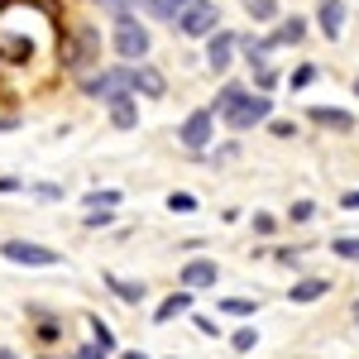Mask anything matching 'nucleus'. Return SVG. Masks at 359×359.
<instances>
[{
	"label": "nucleus",
	"mask_w": 359,
	"mask_h": 359,
	"mask_svg": "<svg viewBox=\"0 0 359 359\" xmlns=\"http://www.w3.org/2000/svg\"><path fill=\"white\" fill-rule=\"evenodd\" d=\"M101 283L115 292V302H125V306H144L149 302V283L144 278H120V273H101Z\"/></svg>",
	"instance_id": "9b49d317"
},
{
	"label": "nucleus",
	"mask_w": 359,
	"mask_h": 359,
	"mask_svg": "<svg viewBox=\"0 0 359 359\" xmlns=\"http://www.w3.org/2000/svg\"><path fill=\"white\" fill-rule=\"evenodd\" d=\"M254 345H259V331H254V326H240V331L230 335V350H235V355H249Z\"/></svg>",
	"instance_id": "bb28decb"
},
{
	"label": "nucleus",
	"mask_w": 359,
	"mask_h": 359,
	"mask_svg": "<svg viewBox=\"0 0 359 359\" xmlns=\"http://www.w3.org/2000/svg\"><path fill=\"white\" fill-rule=\"evenodd\" d=\"M235 57H240V34L235 29H216L206 39V67H211V77H225L235 67Z\"/></svg>",
	"instance_id": "6e6552de"
},
{
	"label": "nucleus",
	"mask_w": 359,
	"mask_h": 359,
	"mask_svg": "<svg viewBox=\"0 0 359 359\" xmlns=\"http://www.w3.org/2000/svg\"><path fill=\"white\" fill-rule=\"evenodd\" d=\"M115 130H139V96H125V101H111L106 106Z\"/></svg>",
	"instance_id": "a211bd4d"
},
{
	"label": "nucleus",
	"mask_w": 359,
	"mask_h": 359,
	"mask_svg": "<svg viewBox=\"0 0 359 359\" xmlns=\"http://www.w3.org/2000/svg\"><path fill=\"white\" fill-rule=\"evenodd\" d=\"M106 43H111V53L120 62H144V57L154 53V29H149V20L139 10H130V15L111 20V39Z\"/></svg>",
	"instance_id": "f03ea898"
},
{
	"label": "nucleus",
	"mask_w": 359,
	"mask_h": 359,
	"mask_svg": "<svg viewBox=\"0 0 359 359\" xmlns=\"http://www.w3.org/2000/svg\"><path fill=\"white\" fill-rule=\"evenodd\" d=\"M311 216H316V201H306V196H302V201H292V206H287V221H292V225H306Z\"/></svg>",
	"instance_id": "c85d7f7f"
},
{
	"label": "nucleus",
	"mask_w": 359,
	"mask_h": 359,
	"mask_svg": "<svg viewBox=\"0 0 359 359\" xmlns=\"http://www.w3.org/2000/svg\"><path fill=\"white\" fill-rule=\"evenodd\" d=\"M273 259H278V264H283V269H297V264H302V249L283 245V249H273Z\"/></svg>",
	"instance_id": "f704fd0d"
},
{
	"label": "nucleus",
	"mask_w": 359,
	"mask_h": 359,
	"mask_svg": "<svg viewBox=\"0 0 359 359\" xmlns=\"http://www.w3.org/2000/svg\"><path fill=\"white\" fill-rule=\"evenodd\" d=\"M311 82H316V67H311V62H302L297 72H287V86H292V91H302V86H311Z\"/></svg>",
	"instance_id": "473e14b6"
},
{
	"label": "nucleus",
	"mask_w": 359,
	"mask_h": 359,
	"mask_svg": "<svg viewBox=\"0 0 359 359\" xmlns=\"http://www.w3.org/2000/svg\"><path fill=\"white\" fill-rule=\"evenodd\" d=\"M29 196H39V201H67V187L62 182H29Z\"/></svg>",
	"instance_id": "a878e982"
},
{
	"label": "nucleus",
	"mask_w": 359,
	"mask_h": 359,
	"mask_svg": "<svg viewBox=\"0 0 359 359\" xmlns=\"http://www.w3.org/2000/svg\"><path fill=\"white\" fill-rule=\"evenodd\" d=\"M269 39H273V48H297V43L306 39V20L302 15H287V20L278 15V29L269 34Z\"/></svg>",
	"instance_id": "f3484780"
},
{
	"label": "nucleus",
	"mask_w": 359,
	"mask_h": 359,
	"mask_svg": "<svg viewBox=\"0 0 359 359\" xmlns=\"http://www.w3.org/2000/svg\"><path fill=\"white\" fill-rule=\"evenodd\" d=\"M306 120H311V125H321V130H335V135H355V115L340 111V106H311Z\"/></svg>",
	"instance_id": "ddd939ff"
},
{
	"label": "nucleus",
	"mask_w": 359,
	"mask_h": 359,
	"mask_svg": "<svg viewBox=\"0 0 359 359\" xmlns=\"http://www.w3.org/2000/svg\"><path fill=\"white\" fill-rule=\"evenodd\" d=\"M177 144L187 149V154H211V144H216V115L206 111H192V115H182V125H177Z\"/></svg>",
	"instance_id": "0eeeda50"
},
{
	"label": "nucleus",
	"mask_w": 359,
	"mask_h": 359,
	"mask_svg": "<svg viewBox=\"0 0 359 359\" xmlns=\"http://www.w3.org/2000/svg\"><path fill=\"white\" fill-rule=\"evenodd\" d=\"M130 67H135V96H139V101H163V96H168L163 67H154L149 57H144V62H130Z\"/></svg>",
	"instance_id": "9d476101"
},
{
	"label": "nucleus",
	"mask_w": 359,
	"mask_h": 359,
	"mask_svg": "<svg viewBox=\"0 0 359 359\" xmlns=\"http://www.w3.org/2000/svg\"><path fill=\"white\" fill-rule=\"evenodd\" d=\"M340 206H345V211H359V187H355V192H345V196H340Z\"/></svg>",
	"instance_id": "a19ab883"
},
{
	"label": "nucleus",
	"mask_w": 359,
	"mask_h": 359,
	"mask_svg": "<svg viewBox=\"0 0 359 359\" xmlns=\"http://www.w3.org/2000/svg\"><path fill=\"white\" fill-rule=\"evenodd\" d=\"M135 10L144 20H158V25H172L177 20V5L172 0H135Z\"/></svg>",
	"instance_id": "aec40b11"
},
{
	"label": "nucleus",
	"mask_w": 359,
	"mask_h": 359,
	"mask_svg": "<svg viewBox=\"0 0 359 359\" xmlns=\"http://www.w3.org/2000/svg\"><path fill=\"white\" fill-rule=\"evenodd\" d=\"M172 29H177L182 39H211V34L221 29V5H216V0H187V5L177 10Z\"/></svg>",
	"instance_id": "423d86ee"
},
{
	"label": "nucleus",
	"mask_w": 359,
	"mask_h": 359,
	"mask_svg": "<svg viewBox=\"0 0 359 359\" xmlns=\"http://www.w3.org/2000/svg\"><path fill=\"white\" fill-rule=\"evenodd\" d=\"M316 29L331 43H340L345 39V0H316Z\"/></svg>",
	"instance_id": "f8f14e48"
},
{
	"label": "nucleus",
	"mask_w": 359,
	"mask_h": 359,
	"mask_svg": "<svg viewBox=\"0 0 359 359\" xmlns=\"http://www.w3.org/2000/svg\"><path fill=\"white\" fill-rule=\"evenodd\" d=\"M177 283H182L187 292H211V287L221 283V264H216V259H187V264L177 269Z\"/></svg>",
	"instance_id": "1a4fd4ad"
},
{
	"label": "nucleus",
	"mask_w": 359,
	"mask_h": 359,
	"mask_svg": "<svg viewBox=\"0 0 359 359\" xmlns=\"http://www.w3.org/2000/svg\"><path fill=\"white\" fill-rule=\"evenodd\" d=\"M115 359H149L144 350H115Z\"/></svg>",
	"instance_id": "79ce46f5"
},
{
	"label": "nucleus",
	"mask_w": 359,
	"mask_h": 359,
	"mask_svg": "<svg viewBox=\"0 0 359 359\" xmlns=\"http://www.w3.org/2000/svg\"><path fill=\"white\" fill-rule=\"evenodd\" d=\"M326 292H331V278H292L287 302H292V306H311V302H321Z\"/></svg>",
	"instance_id": "4468645a"
},
{
	"label": "nucleus",
	"mask_w": 359,
	"mask_h": 359,
	"mask_svg": "<svg viewBox=\"0 0 359 359\" xmlns=\"http://www.w3.org/2000/svg\"><path fill=\"white\" fill-rule=\"evenodd\" d=\"M240 5H245V15L254 20V25H273L278 15H283V5H278V0H240Z\"/></svg>",
	"instance_id": "b1692460"
},
{
	"label": "nucleus",
	"mask_w": 359,
	"mask_h": 359,
	"mask_svg": "<svg viewBox=\"0 0 359 359\" xmlns=\"http://www.w3.org/2000/svg\"><path fill=\"white\" fill-rule=\"evenodd\" d=\"M82 96L86 101H101V106L135 96V67H130V62H101L96 72L82 77Z\"/></svg>",
	"instance_id": "7ed1b4c3"
},
{
	"label": "nucleus",
	"mask_w": 359,
	"mask_h": 359,
	"mask_svg": "<svg viewBox=\"0 0 359 359\" xmlns=\"http://www.w3.org/2000/svg\"><path fill=\"white\" fill-rule=\"evenodd\" d=\"M269 135L273 139H297V120H269Z\"/></svg>",
	"instance_id": "72a5a7b5"
},
{
	"label": "nucleus",
	"mask_w": 359,
	"mask_h": 359,
	"mask_svg": "<svg viewBox=\"0 0 359 359\" xmlns=\"http://www.w3.org/2000/svg\"><path fill=\"white\" fill-rule=\"evenodd\" d=\"M172 5H177V10H182V5H187V0H172Z\"/></svg>",
	"instance_id": "de8ad7c7"
},
{
	"label": "nucleus",
	"mask_w": 359,
	"mask_h": 359,
	"mask_svg": "<svg viewBox=\"0 0 359 359\" xmlns=\"http://www.w3.org/2000/svg\"><path fill=\"white\" fill-rule=\"evenodd\" d=\"M168 211H172V216H177V211H182V216H192V211H196V196L192 192H172V196H168Z\"/></svg>",
	"instance_id": "7c9ffc66"
},
{
	"label": "nucleus",
	"mask_w": 359,
	"mask_h": 359,
	"mask_svg": "<svg viewBox=\"0 0 359 359\" xmlns=\"http://www.w3.org/2000/svg\"><path fill=\"white\" fill-rule=\"evenodd\" d=\"M240 57L249 67H269L273 62V39L269 34H240Z\"/></svg>",
	"instance_id": "2eb2a0df"
},
{
	"label": "nucleus",
	"mask_w": 359,
	"mask_h": 359,
	"mask_svg": "<svg viewBox=\"0 0 359 359\" xmlns=\"http://www.w3.org/2000/svg\"><path fill=\"white\" fill-rule=\"evenodd\" d=\"M20 125H25L20 115H0V135H5V130H20Z\"/></svg>",
	"instance_id": "ea45409f"
},
{
	"label": "nucleus",
	"mask_w": 359,
	"mask_h": 359,
	"mask_svg": "<svg viewBox=\"0 0 359 359\" xmlns=\"http://www.w3.org/2000/svg\"><path fill=\"white\" fill-rule=\"evenodd\" d=\"M72 359H111V355H106L101 345H91V340H86V345H77V350H72Z\"/></svg>",
	"instance_id": "58836bf2"
},
{
	"label": "nucleus",
	"mask_w": 359,
	"mask_h": 359,
	"mask_svg": "<svg viewBox=\"0 0 359 359\" xmlns=\"http://www.w3.org/2000/svg\"><path fill=\"white\" fill-rule=\"evenodd\" d=\"M115 225V211H86L82 216V230H111Z\"/></svg>",
	"instance_id": "c756f323"
},
{
	"label": "nucleus",
	"mask_w": 359,
	"mask_h": 359,
	"mask_svg": "<svg viewBox=\"0 0 359 359\" xmlns=\"http://www.w3.org/2000/svg\"><path fill=\"white\" fill-rule=\"evenodd\" d=\"M221 120L235 130V135H249V130H259V125H269V120H273V96L249 86L245 96H240V101H235V106L221 115Z\"/></svg>",
	"instance_id": "20e7f679"
},
{
	"label": "nucleus",
	"mask_w": 359,
	"mask_h": 359,
	"mask_svg": "<svg viewBox=\"0 0 359 359\" xmlns=\"http://www.w3.org/2000/svg\"><path fill=\"white\" fill-rule=\"evenodd\" d=\"M355 101H359V77H355Z\"/></svg>",
	"instance_id": "49530a36"
},
{
	"label": "nucleus",
	"mask_w": 359,
	"mask_h": 359,
	"mask_svg": "<svg viewBox=\"0 0 359 359\" xmlns=\"http://www.w3.org/2000/svg\"><path fill=\"white\" fill-rule=\"evenodd\" d=\"M350 316H355V326H359V302H355V306H350Z\"/></svg>",
	"instance_id": "c03bdc74"
},
{
	"label": "nucleus",
	"mask_w": 359,
	"mask_h": 359,
	"mask_svg": "<svg viewBox=\"0 0 359 359\" xmlns=\"http://www.w3.org/2000/svg\"><path fill=\"white\" fill-rule=\"evenodd\" d=\"M120 201H125V192H120V187H91V192L82 196L86 211H120Z\"/></svg>",
	"instance_id": "6ab92c4d"
},
{
	"label": "nucleus",
	"mask_w": 359,
	"mask_h": 359,
	"mask_svg": "<svg viewBox=\"0 0 359 359\" xmlns=\"http://www.w3.org/2000/svg\"><path fill=\"white\" fill-rule=\"evenodd\" d=\"M192 326L201 335H221V326H216V316H201V311H192Z\"/></svg>",
	"instance_id": "4c0bfd02"
},
{
	"label": "nucleus",
	"mask_w": 359,
	"mask_h": 359,
	"mask_svg": "<svg viewBox=\"0 0 359 359\" xmlns=\"http://www.w3.org/2000/svg\"><path fill=\"white\" fill-rule=\"evenodd\" d=\"M29 192V177H0V196H20Z\"/></svg>",
	"instance_id": "c9c22d12"
},
{
	"label": "nucleus",
	"mask_w": 359,
	"mask_h": 359,
	"mask_svg": "<svg viewBox=\"0 0 359 359\" xmlns=\"http://www.w3.org/2000/svg\"><path fill=\"white\" fill-rule=\"evenodd\" d=\"M249 86L245 82H221V91H216V101H211V106H206V111L216 115V120H221L225 111H230V106H235V101H240V96H245Z\"/></svg>",
	"instance_id": "412c9836"
},
{
	"label": "nucleus",
	"mask_w": 359,
	"mask_h": 359,
	"mask_svg": "<svg viewBox=\"0 0 359 359\" xmlns=\"http://www.w3.org/2000/svg\"><path fill=\"white\" fill-rule=\"evenodd\" d=\"M278 230V216H269V211H254V235H273Z\"/></svg>",
	"instance_id": "e433bc0d"
},
{
	"label": "nucleus",
	"mask_w": 359,
	"mask_h": 359,
	"mask_svg": "<svg viewBox=\"0 0 359 359\" xmlns=\"http://www.w3.org/2000/svg\"><path fill=\"white\" fill-rule=\"evenodd\" d=\"M0 259L15 264V269H57V264H62V249L15 235V240H0Z\"/></svg>",
	"instance_id": "39448f33"
},
{
	"label": "nucleus",
	"mask_w": 359,
	"mask_h": 359,
	"mask_svg": "<svg viewBox=\"0 0 359 359\" xmlns=\"http://www.w3.org/2000/svg\"><path fill=\"white\" fill-rule=\"evenodd\" d=\"M86 331H91V345H101V350L115 359V326H111V321H101V316H86Z\"/></svg>",
	"instance_id": "5701e85b"
},
{
	"label": "nucleus",
	"mask_w": 359,
	"mask_h": 359,
	"mask_svg": "<svg viewBox=\"0 0 359 359\" xmlns=\"http://www.w3.org/2000/svg\"><path fill=\"white\" fill-rule=\"evenodd\" d=\"M278 86V67L269 62V67H254V91H273Z\"/></svg>",
	"instance_id": "2f4dec72"
},
{
	"label": "nucleus",
	"mask_w": 359,
	"mask_h": 359,
	"mask_svg": "<svg viewBox=\"0 0 359 359\" xmlns=\"http://www.w3.org/2000/svg\"><path fill=\"white\" fill-rule=\"evenodd\" d=\"M91 5H96L106 20H120V15H130V10H135V0H91Z\"/></svg>",
	"instance_id": "cd10ccee"
},
{
	"label": "nucleus",
	"mask_w": 359,
	"mask_h": 359,
	"mask_svg": "<svg viewBox=\"0 0 359 359\" xmlns=\"http://www.w3.org/2000/svg\"><path fill=\"white\" fill-rule=\"evenodd\" d=\"M172 359H177V355H172Z\"/></svg>",
	"instance_id": "09e8293b"
},
{
	"label": "nucleus",
	"mask_w": 359,
	"mask_h": 359,
	"mask_svg": "<svg viewBox=\"0 0 359 359\" xmlns=\"http://www.w3.org/2000/svg\"><path fill=\"white\" fill-rule=\"evenodd\" d=\"M39 359H72V355H39Z\"/></svg>",
	"instance_id": "a18cd8bd"
},
{
	"label": "nucleus",
	"mask_w": 359,
	"mask_h": 359,
	"mask_svg": "<svg viewBox=\"0 0 359 359\" xmlns=\"http://www.w3.org/2000/svg\"><path fill=\"white\" fill-rule=\"evenodd\" d=\"M192 302H196V292H187V287H182V292H168L163 302L154 306V321L168 326V321H177V316H192Z\"/></svg>",
	"instance_id": "dca6fc26"
},
{
	"label": "nucleus",
	"mask_w": 359,
	"mask_h": 359,
	"mask_svg": "<svg viewBox=\"0 0 359 359\" xmlns=\"http://www.w3.org/2000/svg\"><path fill=\"white\" fill-rule=\"evenodd\" d=\"M216 311H221V316H254V311H259V302H254V297H221V302H216Z\"/></svg>",
	"instance_id": "393cba45"
},
{
	"label": "nucleus",
	"mask_w": 359,
	"mask_h": 359,
	"mask_svg": "<svg viewBox=\"0 0 359 359\" xmlns=\"http://www.w3.org/2000/svg\"><path fill=\"white\" fill-rule=\"evenodd\" d=\"M0 359H25L20 350H10V345H0Z\"/></svg>",
	"instance_id": "37998d69"
},
{
	"label": "nucleus",
	"mask_w": 359,
	"mask_h": 359,
	"mask_svg": "<svg viewBox=\"0 0 359 359\" xmlns=\"http://www.w3.org/2000/svg\"><path fill=\"white\" fill-rule=\"evenodd\" d=\"M101 53H106V39H101V25L91 20H67V29L57 34V67L77 82L101 67Z\"/></svg>",
	"instance_id": "f257e3e1"
},
{
	"label": "nucleus",
	"mask_w": 359,
	"mask_h": 359,
	"mask_svg": "<svg viewBox=\"0 0 359 359\" xmlns=\"http://www.w3.org/2000/svg\"><path fill=\"white\" fill-rule=\"evenodd\" d=\"M29 311L39 316V326H34V340H39V345H57V340H62V321H57V316H43L39 306H29Z\"/></svg>",
	"instance_id": "4be33fe9"
}]
</instances>
